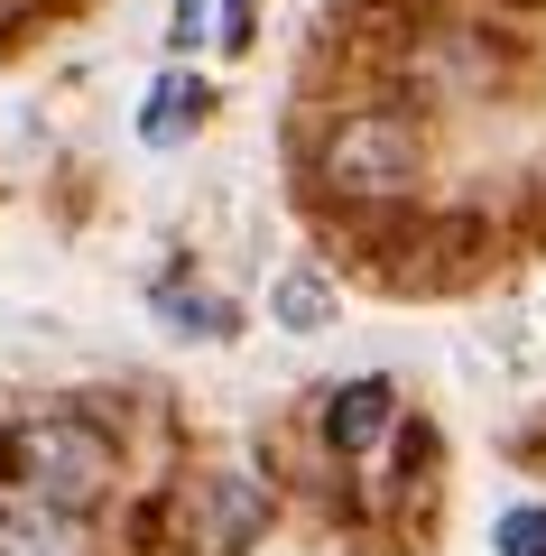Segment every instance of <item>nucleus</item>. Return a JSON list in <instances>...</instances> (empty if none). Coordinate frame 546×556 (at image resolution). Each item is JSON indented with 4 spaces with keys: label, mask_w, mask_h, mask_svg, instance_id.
I'll return each instance as SVG.
<instances>
[{
    "label": "nucleus",
    "mask_w": 546,
    "mask_h": 556,
    "mask_svg": "<svg viewBox=\"0 0 546 556\" xmlns=\"http://www.w3.org/2000/svg\"><path fill=\"white\" fill-rule=\"evenodd\" d=\"M0 492L56 501V510H102L120 492V437L93 408H20L0 417Z\"/></svg>",
    "instance_id": "1"
},
{
    "label": "nucleus",
    "mask_w": 546,
    "mask_h": 556,
    "mask_svg": "<svg viewBox=\"0 0 546 556\" xmlns=\"http://www.w3.org/2000/svg\"><path fill=\"white\" fill-rule=\"evenodd\" d=\"M427 177V130L408 102H343L315 139V186L333 204H398Z\"/></svg>",
    "instance_id": "2"
},
{
    "label": "nucleus",
    "mask_w": 546,
    "mask_h": 556,
    "mask_svg": "<svg viewBox=\"0 0 546 556\" xmlns=\"http://www.w3.org/2000/svg\"><path fill=\"white\" fill-rule=\"evenodd\" d=\"M278 501L259 473H241V464H214V473L176 482V556H251L259 538H269Z\"/></svg>",
    "instance_id": "3"
},
{
    "label": "nucleus",
    "mask_w": 546,
    "mask_h": 556,
    "mask_svg": "<svg viewBox=\"0 0 546 556\" xmlns=\"http://www.w3.org/2000/svg\"><path fill=\"white\" fill-rule=\"evenodd\" d=\"M315 427H325V445L343 464H371L380 445L398 437V390L390 380H343V390H325V417H315Z\"/></svg>",
    "instance_id": "4"
},
{
    "label": "nucleus",
    "mask_w": 546,
    "mask_h": 556,
    "mask_svg": "<svg viewBox=\"0 0 546 556\" xmlns=\"http://www.w3.org/2000/svg\"><path fill=\"white\" fill-rule=\"evenodd\" d=\"M269 316L288 325V334H325L333 316H343V288H333L315 260H296V269H278V288H269Z\"/></svg>",
    "instance_id": "5"
},
{
    "label": "nucleus",
    "mask_w": 546,
    "mask_h": 556,
    "mask_svg": "<svg viewBox=\"0 0 546 556\" xmlns=\"http://www.w3.org/2000/svg\"><path fill=\"white\" fill-rule=\"evenodd\" d=\"M204 112H214V93H204L195 75H167V84H149V102H139V139H149V149H176V139L204 130Z\"/></svg>",
    "instance_id": "6"
},
{
    "label": "nucleus",
    "mask_w": 546,
    "mask_h": 556,
    "mask_svg": "<svg viewBox=\"0 0 546 556\" xmlns=\"http://www.w3.org/2000/svg\"><path fill=\"white\" fill-rule=\"evenodd\" d=\"M491 547H500V556H546V510H537V501H519V510H500V529H491Z\"/></svg>",
    "instance_id": "7"
},
{
    "label": "nucleus",
    "mask_w": 546,
    "mask_h": 556,
    "mask_svg": "<svg viewBox=\"0 0 546 556\" xmlns=\"http://www.w3.org/2000/svg\"><path fill=\"white\" fill-rule=\"evenodd\" d=\"M157 306H167L176 325H195V334H232V306H223V298H186V288H157Z\"/></svg>",
    "instance_id": "8"
},
{
    "label": "nucleus",
    "mask_w": 546,
    "mask_h": 556,
    "mask_svg": "<svg viewBox=\"0 0 546 556\" xmlns=\"http://www.w3.org/2000/svg\"><path fill=\"white\" fill-rule=\"evenodd\" d=\"M167 47H214V0H176V28Z\"/></svg>",
    "instance_id": "9"
},
{
    "label": "nucleus",
    "mask_w": 546,
    "mask_h": 556,
    "mask_svg": "<svg viewBox=\"0 0 546 556\" xmlns=\"http://www.w3.org/2000/svg\"><path fill=\"white\" fill-rule=\"evenodd\" d=\"M251 20H259V0H223V28H214V38L223 47H251Z\"/></svg>",
    "instance_id": "10"
},
{
    "label": "nucleus",
    "mask_w": 546,
    "mask_h": 556,
    "mask_svg": "<svg viewBox=\"0 0 546 556\" xmlns=\"http://www.w3.org/2000/svg\"><path fill=\"white\" fill-rule=\"evenodd\" d=\"M0 556H20V547H0Z\"/></svg>",
    "instance_id": "11"
}]
</instances>
